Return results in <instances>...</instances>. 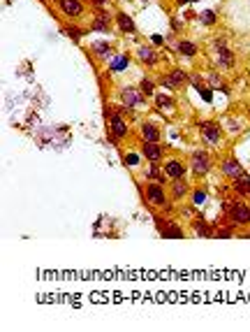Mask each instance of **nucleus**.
<instances>
[{
	"instance_id": "obj_1",
	"label": "nucleus",
	"mask_w": 250,
	"mask_h": 332,
	"mask_svg": "<svg viewBox=\"0 0 250 332\" xmlns=\"http://www.w3.org/2000/svg\"><path fill=\"white\" fill-rule=\"evenodd\" d=\"M225 209L230 211V218L234 226H245V223H250V205H245V202L225 205Z\"/></svg>"
},
{
	"instance_id": "obj_2",
	"label": "nucleus",
	"mask_w": 250,
	"mask_h": 332,
	"mask_svg": "<svg viewBox=\"0 0 250 332\" xmlns=\"http://www.w3.org/2000/svg\"><path fill=\"white\" fill-rule=\"evenodd\" d=\"M199 132H202V140H204L206 144H211V146H215L222 137V130H220V126H218L215 121H202Z\"/></svg>"
},
{
	"instance_id": "obj_3",
	"label": "nucleus",
	"mask_w": 250,
	"mask_h": 332,
	"mask_svg": "<svg viewBox=\"0 0 250 332\" xmlns=\"http://www.w3.org/2000/svg\"><path fill=\"white\" fill-rule=\"evenodd\" d=\"M190 167H192V172H195L197 176H204L206 172L211 170V156L206 153L204 149H197L195 153H192V158H190Z\"/></svg>"
},
{
	"instance_id": "obj_4",
	"label": "nucleus",
	"mask_w": 250,
	"mask_h": 332,
	"mask_svg": "<svg viewBox=\"0 0 250 332\" xmlns=\"http://www.w3.org/2000/svg\"><path fill=\"white\" fill-rule=\"evenodd\" d=\"M144 195L148 200V205H155V207H165L167 200H165V191H162L160 181H151L148 186L144 188Z\"/></svg>"
},
{
	"instance_id": "obj_5",
	"label": "nucleus",
	"mask_w": 250,
	"mask_h": 332,
	"mask_svg": "<svg viewBox=\"0 0 250 332\" xmlns=\"http://www.w3.org/2000/svg\"><path fill=\"white\" fill-rule=\"evenodd\" d=\"M120 100H123L125 107L135 109V107L144 105V93H141V88H135V86H125V88L120 91Z\"/></svg>"
},
{
	"instance_id": "obj_6",
	"label": "nucleus",
	"mask_w": 250,
	"mask_h": 332,
	"mask_svg": "<svg viewBox=\"0 0 250 332\" xmlns=\"http://www.w3.org/2000/svg\"><path fill=\"white\" fill-rule=\"evenodd\" d=\"M220 172H222L225 176H230L232 181H234L236 176H241L245 170H243V165H241V163L236 161V158H232V156H230V158H225V161L220 163Z\"/></svg>"
},
{
	"instance_id": "obj_7",
	"label": "nucleus",
	"mask_w": 250,
	"mask_h": 332,
	"mask_svg": "<svg viewBox=\"0 0 250 332\" xmlns=\"http://www.w3.org/2000/svg\"><path fill=\"white\" fill-rule=\"evenodd\" d=\"M155 107H158V112L165 116H171L176 112V105H174V98L171 96H165V93H155Z\"/></svg>"
},
{
	"instance_id": "obj_8",
	"label": "nucleus",
	"mask_w": 250,
	"mask_h": 332,
	"mask_svg": "<svg viewBox=\"0 0 250 332\" xmlns=\"http://www.w3.org/2000/svg\"><path fill=\"white\" fill-rule=\"evenodd\" d=\"M190 77L185 75L183 70H171V72H167L165 77H162V84L167 86V88H179L183 81H188Z\"/></svg>"
},
{
	"instance_id": "obj_9",
	"label": "nucleus",
	"mask_w": 250,
	"mask_h": 332,
	"mask_svg": "<svg viewBox=\"0 0 250 332\" xmlns=\"http://www.w3.org/2000/svg\"><path fill=\"white\" fill-rule=\"evenodd\" d=\"M58 7L67 16H81L84 14V3L81 0H58Z\"/></svg>"
},
{
	"instance_id": "obj_10",
	"label": "nucleus",
	"mask_w": 250,
	"mask_h": 332,
	"mask_svg": "<svg viewBox=\"0 0 250 332\" xmlns=\"http://www.w3.org/2000/svg\"><path fill=\"white\" fill-rule=\"evenodd\" d=\"M218 65L225 68V70H232V68L236 65V56H234V51H232L230 47L218 49Z\"/></svg>"
},
{
	"instance_id": "obj_11",
	"label": "nucleus",
	"mask_w": 250,
	"mask_h": 332,
	"mask_svg": "<svg viewBox=\"0 0 250 332\" xmlns=\"http://www.w3.org/2000/svg\"><path fill=\"white\" fill-rule=\"evenodd\" d=\"M162 170H165V174L169 176V179H181V176L185 174V167L181 161H167Z\"/></svg>"
},
{
	"instance_id": "obj_12",
	"label": "nucleus",
	"mask_w": 250,
	"mask_h": 332,
	"mask_svg": "<svg viewBox=\"0 0 250 332\" xmlns=\"http://www.w3.org/2000/svg\"><path fill=\"white\" fill-rule=\"evenodd\" d=\"M137 56H139V60L146 68H153L155 63H158V54H155V49H151V47H139Z\"/></svg>"
},
{
	"instance_id": "obj_13",
	"label": "nucleus",
	"mask_w": 250,
	"mask_h": 332,
	"mask_svg": "<svg viewBox=\"0 0 250 332\" xmlns=\"http://www.w3.org/2000/svg\"><path fill=\"white\" fill-rule=\"evenodd\" d=\"M144 156L151 163H158L162 158V146L158 142H144Z\"/></svg>"
},
{
	"instance_id": "obj_14",
	"label": "nucleus",
	"mask_w": 250,
	"mask_h": 332,
	"mask_svg": "<svg viewBox=\"0 0 250 332\" xmlns=\"http://www.w3.org/2000/svg\"><path fill=\"white\" fill-rule=\"evenodd\" d=\"M109 128H111V132L118 137L128 135V126H125V121L120 119V114H109Z\"/></svg>"
},
{
	"instance_id": "obj_15",
	"label": "nucleus",
	"mask_w": 250,
	"mask_h": 332,
	"mask_svg": "<svg viewBox=\"0 0 250 332\" xmlns=\"http://www.w3.org/2000/svg\"><path fill=\"white\" fill-rule=\"evenodd\" d=\"M232 188H234V191L239 193L241 197L250 195V176L243 172V174H241V176H236V179H234V186H232Z\"/></svg>"
},
{
	"instance_id": "obj_16",
	"label": "nucleus",
	"mask_w": 250,
	"mask_h": 332,
	"mask_svg": "<svg viewBox=\"0 0 250 332\" xmlns=\"http://www.w3.org/2000/svg\"><path fill=\"white\" fill-rule=\"evenodd\" d=\"M160 223V235L162 237H176V239H181V237H183V230H181V228H176L174 223H169V221H158Z\"/></svg>"
},
{
	"instance_id": "obj_17",
	"label": "nucleus",
	"mask_w": 250,
	"mask_h": 332,
	"mask_svg": "<svg viewBox=\"0 0 250 332\" xmlns=\"http://www.w3.org/2000/svg\"><path fill=\"white\" fill-rule=\"evenodd\" d=\"M141 137H144V142H158L160 140V128L153 126V123H144L141 126Z\"/></svg>"
},
{
	"instance_id": "obj_18",
	"label": "nucleus",
	"mask_w": 250,
	"mask_h": 332,
	"mask_svg": "<svg viewBox=\"0 0 250 332\" xmlns=\"http://www.w3.org/2000/svg\"><path fill=\"white\" fill-rule=\"evenodd\" d=\"M174 181V184H171V195H174V200H181V197H185L188 195V184H185L183 181V176H181V179H171Z\"/></svg>"
},
{
	"instance_id": "obj_19",
	"label": "nucleus",
	"mask_w": 250,
	"mask_h": 332,
	"mask_svg": "<svg viewBox=\"0 0 250 332\" xmlns=\"http://www.w3.org/2000/svg\"><path fill=\"white\" fill-rule=\"evenodd\" d=\"M195 230H197V235H199V237H215L213 226H209L204 218H197V221H195Z\"/></svg>"
},
{
	"instance_id": "obj_20",
	"label": "nucleus",
	"mask_w": 250,
	"mask_h": 332,
	"mask_svg": "<svg viewBox=\"0 0 250 332\" xmlns=\"http://www.w3.org/2000/svg\"><path fill=\"white\" fill-rule=\"evenodd\" d=\"M176 49H179L181 54L185 56V58H192V56L197 54V47L192 45V42H188V40H181L179 45H176Z\"/></svg>"
},
{
	"instance_id": "obj_21",
	"label": "nucleus",
	"mask_w": 250,
	"mask_h": 332,
	"mask_svg": "<svg viewBox=\"0 0 250 332\" xmlns=\"http://www.w3.org/2000/svg\"><path fill=\"white\" fill-rule=\"evenodd\" d=\"M93 30H109V16L105 14V12H100V14H95V19H93Z\"/></svg>"
},
{
	"instance_id": "obj_22",
	"label": "nucleus",
	"mask_w": 250,
	"mask_h": 332,
	"mask_svg": "<svg viewBox=\"0 0 250 332\" xmlns=\"http://www.w3.org/2000/svg\"><path fill=\"white\" fill-rule=\"evenodd\" d=\"M118 28L123 30V33H135V24H132V19L128 14H123V12H120L118 14Z\"/></svg>"
},
{
	"instance_id": "obj_23",
	"label": "nucleus",
	"mask_w": 250,
	"mask_h": 332,
	"mask_svg": "<svg viewBox=\"0 0 250 332\" xmlns=\"http://www.w3.org/2000/svg\"><path fill=\"white\" fill-rule=\"evenodd\" d=\"M206 81H209V86H211V91H227V86H225V81L220 79V75H215V72H211L209 77H206Z\"/></svg>"
},
{
	"instance_id": "obj_24",
	"label": "nucleus",
	"mask_w": 250,
	"mask_h": 332,
	"mask_svg": "<svg viewBox=\"0 0 250 332\" xmlns=\"http://www.w3.org/2000/svg\"><path fill=\"white\" fill-rule=\"evenodd\" d=\"M93 54L102 56V58H111V49H109V45H105V42H97V45H93Z\"/></svg>"
},
{
	"instance_id": "obj_25",
	"label": "nucleus",
	"mask_w": 250,
	"mask_h": 332,
	"mask_svg": "<svg viewBox=\"0 0 250 332\" xmlns=\"http://www.w3.org/2000/svg\"><path fill=\"white\" fill-rule=\"evenodd\" d=\"M146 176H148V179H151V181H162V174H160V167H158V165H155V163H153V165H151V167H148V170H146Z\"/></svg>"
},
{
	"instance_id": "obj_26",
	"label": "nucleus",
	"mask_w": 250,
	"mask_h": 332,
	"mask_svg": "<svg viewBox=\"0 0 250 332\" xmlns=\"http://www.w3.org/2000/svg\"><path fill=\"white\" fill-rule=\"evenodd\" d=\"M128 68V56H118V58L111 60V70H125Z\"/></svg>"
},
{
	"instance_id": "obj_27",
	"label": "nucleus",
	"mask_w": 250,
	"mask_h": 332,
	"mask_svg": "<svg viewBox=\"0 0 250 332\" xmlns=\"http://www.w3.org/2000/svg\"><path fill=\"white\" fill-rule=\"evenodd\" d=\"M199 21H202V24H204V26H213V24H215V12L204 10V12H202V14H199Z\"/></svg>"
},
{
	"instance_id": "obj_28",
	"label": "nucleus",
	"mask_w": 250,
	"mask_h": 332,
	"mask_svg": "<svg viewBox=\"0 0 250 332\" xmlns=\"http://www.w3.org/2000/svg\"><path fill=\"white\" fill-rule=\"evenodd\" d=\"M141 93H144V96H155V88H153V84H151L148 79L141 81Z\"/></svg>"
},
{
	"instance_id": "obj_29",
	"label": "nucleus",
	"mask_w": 250,
	"mask_h": 332,
	"mask_svg": "<svg viewBox=\"0 0 250 332\" xmlns=\"http://www.w3.org/2000/svg\"><path fill=\"white\" fill-rule=\"evenodd\" d=\"M197 91H199V96H202V100H204V102L213 100V91H211V88H204V86H199Z\"/></svg>"
},
{
	"instance_id": "obj_30",
	"label": "nucleus",
	"mask_w": 250,
	"mask_h": 332,
	"mask_svg": "<svg viewBox=\"0 0 250 332\" xmlns=\"http://www.w3.org/2000/svg\"><path fill=\"white\" fill-rule=\"evenodd\" d=\"M125 165H139V153H128L125 156Z\"/></svg>"
},
{
	"instance_id": "obj_31",
	"label": "nucleus",
	"mask_w": 250,
	"mask_h": 332,
	"mask_svg": "<svg viewBox=\"0 0 250 332\" xmlns=\"http://www.w3.org/2000/svg\"><path fill=\"white\" fill-rule=\"evenodd\" d=\"M204 200H206V193L204 191H197L195 195H192V202H195V205H202Z\"/></svg>"
},
{
	"instance_id": "obj_32",
	"label": "nucleus",
	"mask_w": 250,
	"mask_h": 332,
	"mask_svg": "<svg viewBox=\"0 0 250 332\" xmlns=\"http://www.w3.org/2000/svg\"><path fill=\"white\" fill-rule=\"evenodd\" d=\"M232 235H234V232H232V228H230V230H227V228H222V230L215 232V237H222V239H225V237H232Z\"/></svg>"
},
{
	"instance_id": "obj_33",
	"label": "nucleus",
	"mask_w": 250,
	"mask_h": 332,
	"mask_svg": "<svg viewBox=\"0 0 250 332\" xmlns=\"http://www.w3.org/2000/svg\"><path fill=\"white\" fill-rule=\"evenodd\" d=\"M162 42H165V40H162V35H151V45H153V47H160Z\"/></svg>"
},
{
	"instance_id": "obj_34",
	"label": "nucleus",
	"mask_w": 250,
	"mask_h": 332,
	"mask_svg": "<svg viewBox=\"0 0 250 332\" xmlns=\"http://www.w3.org/2000/svg\"><path fill=\"white\" fill-rule=\"evenodd\" d=\"M190 3H197V0H176V5L179 7H185V5H190Z\"/></svg>"
},
{
	"instance_id": "obj_35",
	"label": "nucleus",
	"mask_w": 250,
	"mask_h": 332,
	"mask_svg": "<svg viewBox=\"0 0 250 332\" xmlns=\"http://www.w3.org/2000/svg\"><path fill=\"white\" fill-rule=\"evenodd\" d=\"M171 30H181V24H179V19H171Z\"/></svg>"
},
{
	"instance_id": "obj_36",
	"label": "nucleus",
	"mask_w": 250,
	"mask_h": 332,
	"mask_svg": "<svg viewBox=\"0 0 250 332\" xmlns=\"http://www.w3.org/2000/svg\"><path fill=\"white\" fill-rule=\"evenodd\" d=\"M105 3H107V0H93V5H95V7H102Z\"/></svg>"
},
{
	"instance_id": "obj_37",
	"label": "nucleus",
	"mask_w": 250,
	"mask_h": 332,
	"mask_svg": "<svg viewBox=\"0 0 250 332\" xmlns=\"http://www.w3.org/2000/svg\"><path fill=\"white\" fill-rule=\"evenodd\" d=\"M248 237H250V232H248Z\"/></svg>"
}]
</instances>
